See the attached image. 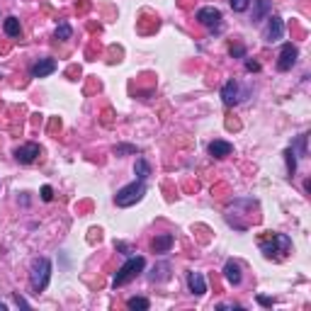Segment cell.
Returning <instances> with one entry per match:
<instances>
[{
  "label": "cell",
  "instance_id": "83f0119b",
  "mask_svg": "<svg viewBox=\"0 0 311 311\" xmlns=\"http://www.w3.org/2000/svg\"><path fill=\"white\" fill-rule=\"evenodd\" d=\"M8 309V306H5V304H3V301H0V311H5Z\"/></svg>",
  "mask_w": 311,
  "mask_h": 311
},
{
  "label": "cell",
  "instance_id": "e0dca14e",
  "mask_svg": "<svg viewBox=\"0 0 311 311\" xmlns=\"http://www.w3.org/2000/svg\"><path fill=\"white\" fill-rule=\"evenodd\" d=\"M127 306H129L131 311H149L151 301H149V299H143V297H131V299L127 301Z\"/></svg>",
  "mask_w": 311,
  "mask_h": 311
},
{
  "label": "cell",
  "instance_id": "44dd1931",
  "mask_svg": "<svg viewBox=\"0 0 311 311\" xmlns=\"http://www.w3.org/2000/svg\"><path fill=\"white\" fill-rule=\"evenodd\" d=\"M284 156H287V171H290V175H292V173L297 171V161H294V151L287 149V151H284Z\"/></svg>",
  "mask_w": 311,
  "mask_h": 311
},
{
  "label": "cell",
  "instance_id": "ac0fdd59",
  "mask_svg": "<svg viewBox=\"0 0 311 311\" xmlns=\"http://www.w3.org/2000/svg\"><path fill=\"white\" fill-rule=\"evenodd\" d=\"M134 173H136V178H139V180H146V178L151 175L149 163L143 161V158H136V168H134Z\"/></svg>",
  "mask_w": 311,
  "mask_h": 311
},
{
  "label": "cell",
  "instance_id": "6da1fadb",
  "mask_svg": "<svg viewBox=\"0 0 311 311\" xmlns=\"http://www.w3.org/2000/svg\"><path fill=\"white\" fill-rule=\"evenodd\" d=\"M143 195H146L143 180H134V182H129V185H124V187L114 195V204H117V207H131V204H136V202L143 200Z\"/></svg>",
  "mask_w": 311,
  "mask_h": 311
},
{
  "label": "cell",
  "instance_id": "8fae6325",
  "mask_svg": "<svg viewBox=\"0 0 311 311\" xmlns=\"http://www.w3.org/2000/svg\"><path fill=\"white\" fill-rule=\"evenodd\" d=\"M187 287L195 297H202L207 292V282H204V275L202 272H187Z\"/></svg>",
  "mask_w": 311,
  "mask_h": 311
},
{
  "label": "cell",
  "instance_id": "7a4b0ae2",
  "mask_svg": "<svg viewBox=\"0 0 311 311\" xmlns=\"http://www.w3.org/2000/svg\"><path fill=\"white\" fill-rule=\"evenodd\" d=\"M49 277H51V262H49V258H39V260L32 262V270H30V287H32V290H34V292L46 290Z\"/></svg>",
  "mask_w": 311,
  "mask_h": 311
},
{
  "label": "cell",
  "instance_id": "4316f807",
  "mask_svg": "<svg viewBox=\"0 0 311 311\" xmlns=\"http://www.w3.org/2000/svg\"><path fill=\"white\" fill-rule=\"evenodd\" d=\"M258 301H260L262 306H272V299H268V297H258Z\"/></svg>",
  "mask_w": 311,
  "mask_h": 311
},
{
  "label": "cell",
  "instance_id": "3957f363",
  "mask_svg": "<svg viewBox=\"0 0 311 311\" xmlns=\"http://www.w3.org/2000/svg\"><path fill=\"white\" fill-rule=\"evenodd\" d=\"M143 268H146V260H143L141 255H131L129 260H127V262H124V265L119 268V272L114 275V282H112V284H114V287H122V284H127V282L134 280L139 272H143Z\"/></svg>",
  "mask_w": 311,
  "mask_h": 311
},
{
  "label": "cell",
  "instance_id": "8992f818",
  "mask_svg": "<svg viewBox=\"0 0 311 311\" xmlns=\"http://www.w3.org/2000/svg\"><path fill=\"white\" fill-rule=\"evenodd\" d=\"M39 153H41L39 143H25V146H20V149L15 151V158H17V163H22V165H30V163L37 161Z\"/></svg>",
  "mask_w": 311,
  "mask_h": 311
},
{
  "label": "cell",
  "instance_id": "ba28073f",
  "mask_svg": "<svg viewBox=\"0 0 311 311\" xmlns=\"http://www.w3.org/2000/svg\"><path fill=\"white\" fill-rule=\"evenodd\" d=\"M297 56H299V49L294 44H284L280 51V61H277V68L280 70H290L294 63H297Z\"/></svg>",
  "mask_w": 311,
  "mask_h": 311
},
{
  "label": "cell",
  "instance_id": "52a82bcc",
  "mask_svg": "<svg viewBox=\"0 0 311 311\" xmlns=\"http://www.w3.org/2000/svg\"><path fill=\"white\" fill-rule=\"evenodd\" d=\"M197 22L200 25H204V27H219V22H221V12H219V8H200L197 10Z\"/></svg>",
  "mask_w": 311,
  "mask_h": 311
},
{
  "label": "cell",
  "instance_id": "9a60e30c",
  "mask_svg": "<svg viewBox=\"0 0 311 311\" xmlns=\"http://www.w3.org/2000/svg\"><path fill=\"white\" fill-rule=\"evenodd\" d=\"M255 3V10H253V20L258 22V20H265V15L270 12V0H253Z\"/></svg>",
  "mask_w": 311,
  "mask_h": 311
},
{
  "label": "cell",
  "instance_id": "d6986e66",
  "mask_svg": "<svg viewBox=\"0 0 311 311\" xmlns=\"http://www.w3.org/2000/svg\"><path fill=\"white\" fill-rule=\"evenodd\" d=\"M70 34H73V32H70V25L68 22H61L59 27H56V34H54V37H56L59 41H68Z\"/></svg>",
  "mask_w": 311,
  "mask_h": 311
},
{
  "label": "cell",
  "instance_id": "277c9868",
  "mask_svg": "<svg viewBox=\"0 0 311 311\" xmlns=\"http://www.w3.org/2000/svg\"><path fill=\"white\" fill-rule=\"evenodd\" d=\"M290 248H292V241L284 233H270V238L260 241V251L265 258H272L277 253H290Z\"/></svg>",
  "mask_w": 311,
  "mask_h": 311
},
{
  "label": "cell",
  "instance_id": "4fadbf2b",
  "mask_svg": "<svg viewBox=\"0 0 311 311\" xmlns=\"http://www.w3.org/2000/svg\"><path fill=\"white\" fill-rule=\"evenodd\" d=\"M224 277H226V282L229 284H241V268H238V262H233L229 260L226 265H224Z\"/></svg>",
  "mask_w": 311,
  "mask_h": 311
},
{
  "label": "cell",
  "instance_id": "5bb4252c",
  "mask_svg": "<svg viewBox=\"0 0 311 311\" xmlns=\"http://www.w3.org/2000/svg\"><path fill=\"white\" fill-rule=\"evenodd\" d=\"M231 151H233V146H231L229 141H211L209 143V153L214 156V158H226V156H231Z\"/></svg>",
  "mask_w": 311,
  "mask_h": 311
},
{
  "label": "cell",
  "instance_id": "ffe728a7",
  "mask_svg": "<svg viewBox=\"0 0 311 311\" xmlns=\"http://www.w3.org/2000/svg\"><path fill=\"white\" fill-rule=\"evenodd\" d=\"M229 3L236 12H246L248 10V5H251V0H229Z\"/></svg>",
  "mask_w": 311,
  "mask_h": 311
},
{
  "label": "cell",
  "instance_id": "484cf974",
  "mask_svg": "<svg viewBox=\"0 0 311 311\" xmlns=\"http://www.w3.org/2000/svg\"><path fill=\"white\" fill-rule=\"evenodd\" d=\"M246 68L248 70H260V63H258V61H246Z\"/></svg>",
  "mask_w": 311,
  "mask_h": 311
},
{
  "label": "cell",
  "instance_id": "603a6c76",
  "mask_svg": "<svg viewBox=\"0 0 311 311\" xmlns=\"http://www.w3.org/2000/svg\"><path fill=\"white\" fill-rule=\"evenodd\" d=\"M41 200H44V202L54 200V190H51V185H44V187H41Z\"/></svg>",
  "mask_w": 311,
  "mask_h": 311
},
{
  "label": "cell",
  "instance_id": "9c48e42d",
  "mask_svg": "<svg viewBox=\"0 0 311 311\" xmlns=\"http://www.w3.org/2000/svg\"><path fill=\"white\" fill-rule=\"evenodd\" d=\"M221 100H224V105H229V107L241 100V88H238V83L236 81L224 83V88H221Z\"/></svg>",
  "mask_w": 311,
  "mask_h": 311
},
{
  "label": "cell",
  "instance_id": "7402d4cb",
  "mask_svg": "<svg viewBox=\"0 0 311 311\" xmlns=\"http://www.w3.org/2000/svg\"><path fill=\"white\" fill-rule=\"evenodd\" d=\"M114 153H117V156H124V153H139V149H136V146H129V143H122V146L114 149Z\"/></svg>",
  "mask_w": 311,
  "mask_h": 311
},
{
  "label": "cell",
  "instance_id": "cb8c5ba5",
  "mask_svg": "<svg viewBox=\"0 0 311 311\" xmlns=\"http://www.w3.org/2000/svg\"><path fill=\"white\" fill-rule=\"evenodd\" d=\"M15 304H17V306H22V309H30V304H27V299H22L20 294H15Z\"/></svg>",
  "mask_w": 311,
  "mask_h": 311
},
{
  "label": "cell",
  "instance_id": "2e32d148",
  "mask_svg": "<svg viewBox=\"0 0 311 311\" xmlns=\"http://www.w3.org/2000/svg\"><path fill=\"white\" fill-rule=\"evenodd\" d=\"M3 30L8 37H20L22 34V27H20V20L17 17H8V20L3 22Z\"/></svg>",
  "mask_w": 311,
  "mask_h": 311
},
{
  "label": "cell",
  "instance_id": "5b68a950",
  "mask_svg": "<svg viewBox=\"0 0 311 311\" xmlns=\"http://www.w3.org/2000/svg\"><path fill=\"white\" fill-rule=\"evenodd\" d=\"M282 34H284V22L277 17V15H270L268 17V27H265V32H262V37H265V41H280Z\"/></svg>",
  "mask_w": 311,
  "mask_h": 311
},
{
  "label": "cell",
  "instance_id": "7c38bea8",
  "mask_svg": "<svg viewBox=\"0 0 311 311\" xmlns=\"http://www.w3.org/2000/svg\"><path fill=\"white\" fill-rule=\"evenodd\" d=\"M173 243H175L173 233H161V236H156V238H153L151 248H153V253H168L173 248Z\"/></svg>",
  "mask_w": 311,
  "mask_h": 311
},
{
  "label": "cell",
  "instance_id": "30bf717a",
  "mask_svg": "<svg viewBox=\"0 0 311 311\" xmlns=\"http://www.w3.org/2000/svg\"><path fill=\"white\" fill-rule=\"evenodd\" d=\"M56 70V61L54 59H39L34 66H32V78H44V76H49Z\"/></svg>",
  "mask_w": 311,
  "mask_h": 311
},
{
  "label": "cell",
  "instance_id": "d4e9b609",
  "mask_svg": "<svg viewBox=\"0 0 311 311\" xmlns=\"http://www.w3.org/2000/svg\"><path fill=\"white\" fill-rule=\"evenodd\" d=\"M231 56H246V49L243 46H231Z\"/></svg>",
  "mask_w": 311,
  "mask_h": 311
}]
</instances>
